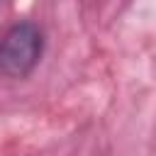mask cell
<instances>
[{
    "instance_id": "1",
    "label": "cell",
    "mask_w": 156,
    "mask_h": 156,
    "mask_svg": "<svg viewBox=\"0 0 156 156\" xmlns=\"http://www.w3.org/2000/svg\"><path fill=\"white\" fill-rule=\"evenodd\" d=\"M44 29L37 22H15L0 39V73L15 80L27 78L39 66L44 56Z\"/></svg>"
}]
</instances>
